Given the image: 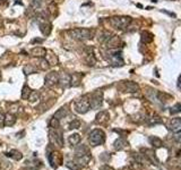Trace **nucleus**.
I'll list each match as a JSON object with an SVG mask.
<instances>
[{"label":"nucleus","instance_id":"7ed1b4c3","mask_svg":"<svg viewBox=\"0 0 181 170\" xmlns=\"http://www.w3.org/2000/svg\"><path fill=\"white\" fill-rule=\"evenodd\" d=\"M108 60L114 67H118V66L120 67L125 63L124 58H122V53L118 49H111L110 51H108Z\"/></svg>","mask_w":181,"mask_h":170},{"label":"nucleus","instance_id":"ddd939ff","mask_svg":"<svg viewBox=\"0 0 181 170\" xmlns=\"http://www.w3.org/2000/svg\"><path fill=\"white\" fill-rule=\"evenodd\" d=\"M169 128L171 129L172 132H174V133H178V132L180 131L181 128V120L180 118H173L171 121H170L169 124Z\"/></svg>","mask_w":181,"mask_h":170},{"label":"nucleus","instance_id":"a211bd4d","mask_svg":"<svg viewBox=\"0 0 181 170\" xmlns=\"http://www.w3.org/2000/svg\"><path fill=\"white\" fill-rule=\"evenodd\" d=\"M15 123H16V117H15L14 115L8 114L7 116H5L4 125H6V126H12Z\"/></svg>","mask_w":181,"mask_h":170},{"label":"nucleus","instance_id":"dca6fc26","mask_svg":"<svg viewBox=\"0 0 181 170\" xmlns=\"http://www.w3.org/2000/svg\"><path fill=\"white\" fill-rule=\"evenodd\" d=\"M47 53H48V55H45V57H47L45 60L48 61L49 65H50V66H51V65H57L58 61H59V60H58V57L51 51H47Z\"/></svg>","mask_w":181,"mask_h":170},{"label":"nucleus","instance_id":"72a5a7b5","mask_svg":"<svg viewBox=\"0 0 181 170\" xmlns=\"http://www.w3.org/2000/svg\"><path fill=\"white\" fill-rule=\"evenodd\" d=\"M7 4H8V0H0V6H4Z\"/></svg>","mask_w":181,"mask_h":170},{"label":"nucleus","instance_id":"cd10ccee","mask_svg":"<svg viewBox=\"0 0 181 170\" xmlns=\"http://www.w3.org/2000/svg\"><path fill=\"white\" fill-rule=\"evenodd\" d=\"M24 71H25V74H26V75H28V74H33V73H35V67H34V66H31V65L25 66Z\"/></svg>","mask_w":181,"mask_h":170},{"label":"nucleus","instance_id":"9d476101","mask_svg":"<svg viewBox=\"0 0 181 170\" xmlns=\"http://www.w3.org/2000/svg\"><path fill=\"white\" fill-rule=\"evenodd\" d=\"M51 139L56 143L58 146H62L64 145V137H62V133L60 131H58L57 128H54V131H52L50 133Z\"/></svg>","mask_w":181,"mask_h":170},{"label":"nucleus","instance_id":"6ab92c4d","mask_svg":"<svg viewBox=\"0 0 181 170\" xmlns=\"http://www.w3.org/2000/svg\"><path fill=\"white\" fill-rule=\"evenodd\" d=\"M69 81H70V75H68V74H62L61 76L59 75V83L64 87L68 85Z\"/></svg>","mask_w":181,"mask_h":170},{"label":"nucleus","instance_id":"412c9836","mask_svg":"<svg viewBox=\"0 0 181 170\" xmlns=\"http://www.w3.org/2000/svg\"><path fill=\"white\" fill-rule=\"evenodd\" d=\"M7 155H8L9 158L15 159V160H20V159H22V157H23V155L20 154V152H18V151H16V150L9 151L8 153H7Z\"/></svg>","mask_w":181,"mask_h":170},{"label":"nucleus","instance_id":"c85d7f7f","mask_svg":"<svg viewBox=\"0 0 181 170\" xmlns=\"http://www.w3.org/2000/svg\"><path fill=\"white\" fill-rule=\"evenodd\" d=\"M49 67H50V65L48 63V61L45 59H42L40 61V68L42 69V71H47V69H49Z\"/></svg>","mask_w":181,"mask_h":170},{"label":"nucleus","instance_id":"a878e982","mask_svg":"<svg viewBox=\"0 0 181 170\" xmlns=\"http://www.w3.org/2000/svg\"><path fill=\"white\" fill-rule=\"evenodd\" d=\"M81 126V121L78 119H72V121L69 124V128L70 129H76V128H79Z\"/></svg>","mask_w":181,"mask_h":170},{"label":"nucleus","instance_id":"bb28decb","mask_svg":"<svg viewBox=\"0 0 181 170\" xmlns=\"http://www.w3.org/2000/svg\"><path fill=\"white\" fill-rule=\"evenodd\" d=\"M114 145H116V149H118V150H120V149H122V147L125 146L126 145V142H125V139H119L117 141V142L114 143Z\"/></svg>","mask_w":181,"mask_h":170},{"label":"nucleus","instance_id":"9b49d317","mask_svg":"<svg viewBox=\"0 0 181 170\" xmlns=\"http://www.w3.org/2000/svg\"><path fill=\"white\" fill-rule=\"evenodd\" d=\"M39 27H40V31L42 32L43 35L48 36L51 33L52 25H51V23L48 20H43L42 22H39Z\"/></svg>","mask_w":181,"mask_h":170},{"label":"nucleus","instance_id":"f257e3e1","mask_svg":"<svg viewBox=\"0 0 181 170\" xmlns=\"http://www.w3.org/2000/svg\"><path fill=\"white\" fill-rule=\"evenodd\" d=\"M68 34L70 38L78 41H84V40L92 39L94 35V30L91 28H71L68 31Z\"/></svg>","mask_w":181,"mask_h":170},{"label":"nucleus","instance_id":"c9c22d12","mask_svg":"<svg viewBox=\"0 0 181 170\" xmlns=\"http://www.w3.org/2000/svg\"><path fill=\"white\" fill-rule=\"evenodd\" d=\"M2 25V20H1V17H0V26Z\"/></svg>","mask_w":181,"mask_h":170},{"label":"nucleus","instance_id":"f704fd0d","mask_svg":"<svg viewBox=\"0 0 181 170\" xmlns=\"http://www.w3.org/2000/svg\"><path fill=\"white\" fill-rule=\"evenodd\" d=\"M42 41H43V40H41V39H34L32 41V43H35V42H37V43H41Z\"/></svg>","mask_w":181,"mask_h":170},{"label":"nucleus","instance_id":"4468645a","mask_svg":"<svg viewBox=\"0 0 181 170\" xmlns=\"http://www.w3.org/2000/svg\"><path fill=\"white\" fill-rule=\"evenodd\" d=\"M141 42H144V43H151V42L154 40V35L148 31L141 32Z\"/></svg>","mask_w":181,"mask_h":170},{"label":"nucleus","instance_id":"0eeeda50","mask_svg":"<svg viewBox=\"0 0 181 170\" xmlns=\"http://www.w3.org/2000/svg\"><path fill=\"white\" fill-rule=\"evenodd\" d=\"M59 83V74L57 71H51L47 74L44 78V85L48 87H52Z\"/></svg>","mask_w":181,"mask_h":170},{"label":"nucleus","instance_id":"6e6552de","mask_svg":"<svg viewBox=\"0 0 181 170\" xmlns=\"http://www.w3.org/2000/svg\"><path fill=\"white\" fill-rule=\"evenodd\" d=\"M120 87L126 92H137L139 90L138 84L135 83V82H131V81H124L120 84Z\"/></svg>","mask_w":181,"mask_h":170},{"label":"nucleus","instance_id":"aec40b11","mask_svg":"<svg viewBox=\"0 0 181 170\" xmlns=\"http://www.w3.org/2000/svg\"><path fill=\"white\" fill-rule=\"evenodd\" d=\"M66 115H67V109H66V107H62V108H60L59 110L57 111L54 115H53V118H56V119H58V120H60V119L64 118Z\"/></svg>","mask_w":181,"mask_h":170},{"label":"nucleus","instance_id":"393cba45","mask_svg":"<svg viewBox=\"0 0 181 170\" xmlns=\"http://www.w3.org/2000/svg\"><path fill=\"white\" fill-rule=\"evenodd\" d=\"M31 92H32L31 91V89L25 85V86L23 87V91H22V98H23V99H27L28 95L31 94Z\"/></svg>","mask_w":181,"mask_h":170},{"label":"nucleus","instance_id":"c756f323","mask_svg":"<svg viewBox=\"0 0 181 170\" xmlns=\"http://www.w3.org/2000/svg\"><path fill=\"white\" fill-rule=\"evenodd\" d=\"M162 123V120H161V118L160 117H152V118H149V124L151 125H156V124H161Z\"/></svg>","mask_w":181,"mask_h":170},{"label":"nucleus","instance_id":"1a4fd4ad","mask_svg":"<svg viewBox=\"0 0 181 170\" xmlns=\"http://www.w3.org/2000/svg\"><path fill=\"white\" fill-rule=\"evenodd\" d=\"M84 58L85 61L87 65L89 66H93L96 63V59H95V56H94V52H93V48H86L84 51Z\"/></svg>","mask_w":181,"mask_h":170},{"label":"nucleus","instance_id":"7c9ffc66","mask_svg":"<svg viewBox=\"0 0 181 170\" xmlns=\"http://www.w3.org/2000/svg\"><path fill=\"white\" fill-rule=\"evenodd\" d=\"M58 126H59V120L52 117L51 121H50V127H52V128H58Z\"/></svg>","mask_w":181,"mask_h":170},{"label":"nucleus","instance_id":"473e14b6","mask_svg":"<svg viewBox=\"0 0 181 170\" xmlns=\"http://www.w3.org/2000/svg\"><path fill=\"white\" fill-rule=\"evenodd\" d=\"M4 119H5V116L2 115V112L0 111V127L4 125Z\"/></svg>","mask_w":181,"mask_h":170},{"label":"nucleus","instance_id":"2f4dec72","mask_svg":"<svg viewBox=\"0 0 181 170\" xmlns=\"http://www.w3.org/2000/svg\"><path fill=\"white\" fill-rule=\"evenodd\" d=\"M180 108H181V106H180V103H177L174 107H172L171 108V114H178V112H180Z\"/></svg>","mask_w":181,"mask_h":170},{"label":"nucleus","instance_id":"5701e85b","mask_svg":"<svg viewBox=\"0 0 181 170\" xmlns=\"http://www.w3.org/2000/svg\"><path fill=\"white\" fill-rule=\"evenodd\" d=\"M69 142H70V144H71V145H77L78 143L81 142V136H79L78 134L71 135V136L69 137Z\"/></svg>","mask_w":181,"mask_h":170},{"label":"nucleus","instance_id":"f3484780","mask_svg":"<svg viewBox=\"0 0 181 170\" xmlns=\"http://www.w3.org/2000/svg\"><path fill=\"white\" fill-rule=\"evenodd\" d=\"M109 119V112L108 111H101L100 114H97L96 116V123L99 124H104L108 121Z\"/></svg>","mask_w":181,"mask_h":170},{"label":"nucleus","instance_id":"2eb2a0df","mask_svg":"<svg viewBox=\"0 0 181 170\" xmlns=\"http://www.w3.org/2000/svg\"><path fill=\"white\" fill-rule=\"evenodd\" d=\"M82 74H72L70 75V81H69V84L71 85V86H77V85H79V83L82 82Z\"/></svg>","mask_w":181,"mask_h":170},{"label":"nucleus","instance_id":"4be33fe9","mask_svg":"<svg viewBox=\"0 0 181 170\" xmlns=\"http://www.w3.org/2000/svg\"><path fill=\"white\" fill-rule=\"evenodd\" d=\"M28 101L30 102H35V101H37V100L40 99V93L39 92H36V91H32L31 92V94L28 95Z\"/></svg>","mask_w":181,"mask_h":170},{"label":"nucleus","instance_id":"b1692460","mask_svg":"<svg viewBox=\"0 0 181 170\" xmlns=\"http://www.w3.org/2000/svg\"><path fill=\"white\" fill-rule=\"evenodd\" d=\"M149 142L153 144L154 146H156V147H160V146H162V141L160 139H157V137H151L149 139Z\"/></svg>","mask_w":181,"mask_h":170},{"label":"nucleus","instance_id":"39448f33","mask_svg":"<svg viewBox=\"0 0 181 170\" xmlns=\"http://www.w3.org/2000/svg\"><path fill=\"white\" fill-rule=\"evenodd\" d=\"M105 135L103 131L101 129H94V131L89 134V143L92 144L93 146H97L104 143Z\"/></svg>","mask_w":181,"mask_h":170},{"label":"nucleus","instance_id":"20e7f679","mask_svg":"<svg viewBox=\"0 0 181 170\" xmlns=\"http://www.w3.org/2000/svg\"><path fill=\"white\" fill-rule=\"evenodd\" d=\"M74 109L78 114H86L89 110V95H84L77 99L74 103Z\"/></svg>","mask_w":181,"mask_h":170},{"label":"nucleus","instance_id":"f8f14e48","mask_svg":"<svg viewBox=\"0 0 181 170\" xmlns=\"http://www.w3.org/2000/svg\"><path fill=\"white\" fill-rule=\"evenodd\" d=\"M30 53L34 56V57L42 58V57H45V55H47V49H44L43 47H35L30 51Z\"/></svg>","mask_w":181,"mask_h":170},{"label":"nucleus","instance_id":"f03ea898","mask_svg":"<svg viewBox=\"0 0 181 170\" xmlns=\"http://www.w3.org/2000/svg\"><path fill=\"white\" fill-rule=\"evenodd\" d=\"M133 22V18L129 16H114L110 18L111 26L117 30H126Z\"/></svg>","mask_w":181,"mask_h":170},{"label":"nucleus","instance_id":"423d86ee","mask_svg":"<svg viewBox=\"0 0 181 170\" xmlns=\"http://www.w3.org/2000/svg\"><path fill=\"white\" fill-rule=\"evenodd\" d=\"M102 100H103V93L101 91L94 92L89 99V108L99 109L102 106Z\"/></svg>","mask_w":181,"mask_h":170}]
</instances>
